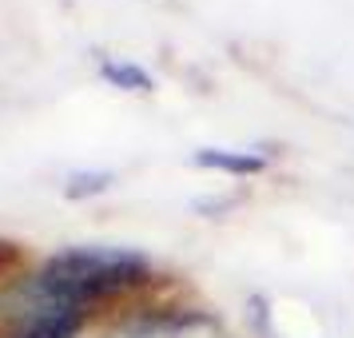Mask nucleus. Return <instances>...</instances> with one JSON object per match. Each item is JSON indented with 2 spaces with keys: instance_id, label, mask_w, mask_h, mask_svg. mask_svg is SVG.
<instances>
[{
  "instance_id": "obj_2",
  "label": "nucleus",
  "mask_w": 354,
  "mask_h": 338,
  "mask_svg": "<svg viewBox=\"0 0 354 338\" xmlns=\"http://www.w3.org/2000/svg\"><path fill=\"white\" fill-rule=\"evenodd\" d=\"M267 156L263 151H239V147H199L195 151V167L207 171H223V176H259L267 171Z\"/></svg>"
},
{
  "instance_id": "obj_3",
  "label": "nucleus",
  "mask_w": 354,
  "mask_h": 338,
  "mask_svg": "<svg viewBox=\"0 0 354 338\" xmlns=\"http://www.w3.org/2000/svg\"><path fill=\"white\" fill-rule=\"evenodd\" d=\"M100 76L108 84H115V88H124V92H151V76L140 64H131V60H104Z\"/></svg>"
},
{
  "instance_id": "obj_4",
  "label": "nucleus",
  "mask_w": 354,
  "mask_h": 338,
  "mask_svg": "<svg viewBox=\"0 0 354 338\" xmlns=\"http://www.w3.org/2000/svg\"><path fill=\"white\" fill-rule=\"evenodd\" d=\"M17 255V251H12V247H4V243H0V263H8V259Z\"/></svg>"
},
{
  "instance_id": "obj_1",
  "label": "nucleus",
  "mask_w": 354,
  "mask_h": 338,
  "mask_svg": "<svg viewBox=\"0 0 354 338\" xmlns=\"http://www.w3.org/2000/svg\"><path fill=\"white\" fill-rule=\"evenodd\" d=\"M151 263L128 247H68L48 255L28 279L4 294V310L17 319V330L48 319H80L88 306L144 287Z\"/></svg>"
}]
</instances>
